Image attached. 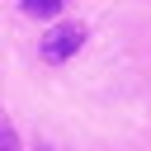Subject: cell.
Instances as JSON below:
<instances>
[{"mask_svg": "<svg viewBox=\"0 0 151 151\" xmlns=\"http://www.w3.org/2000/svg\"><path fill=\"white\" fill-rule=\"evenodd\" d=\"M85 47V24H57L42 38V61H66L71 52Z\"/></svg>", "mask_w": 151, "mask_h": 151, "instance_id": "cell-1", "label": "cell"}, {"mask_svg": "<svg viewBox=\"0 0 151 151\" xmlns=\"http://www.w3.org/2000/svg\"><path fill=\"white\" fill-rule=\"evenodd\" d=\"M24 9H28L33 19H52V14L61 9V0H24Z\"/></svg>", "mask_w": 151, "mask_h": 151, "instance_id": "cell-2", "label": "cell"}, {"mask_svg": "<svg viewBox=\"0 0 151 151\" xmlns=\"http://www.w3.org/2000/svg\"><path fill=\"white\" fill-rule=\"evenodd\" d=\"M0 151H19V142H14V127L5 123V113H0Z\"/></svg>", "mask_w": 151, "mask_h": 151, "instance_id": "cell-3", "label": "cell"}]
</instances>
